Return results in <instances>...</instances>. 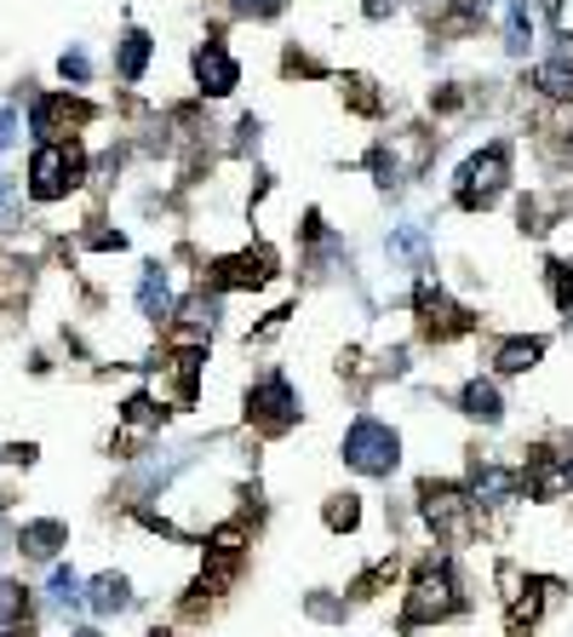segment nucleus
Listing matches in <instances>:
<instances>
[{
	"label": "nucleus",
	"mask_w": 573,
	"mask_h": 637,
	"mask_svg": "<svg viewBox=\"0 0 573 637\" xmlns=\"http://www.w3.org/2000/svg\"><path fill=\"white\" fill-rule=\"evenodd\" d=\"M373 173H379V184H384V190L396 184V162H391V150H373Z\"/></svg>",
	"instance_id": "7c9ffc66"
},
{
	"label": "nucleus",
	"mask_w": 573,
	"mask_h": 637,
	"mask_svg": "<svg viewBox=\"0 0 573 637\" xmlns=\"http://www.w3.org/2000/svg\"><path fill=\"white\" fill-rule=\"evenodd\" d=\"M75 637H98V632H75Z\"/></svg>",
	"instance_id": "58836bf2"
},
{
	"label": "nucleus",
	"mask_w": 573,
	"mask_h": 637,
	"mask_svg": "<svg viewBox=\"0 0 573 637\" xmlns=\"http://www.w3.org/2000/svg\"><path fill=\"white\" fill-rule=\"evenodd\" d=\"M545 276H550V298H557V310L562 316H573V265H545Z\"/></svg>",
	"instance_id": "a878e982"
},
{
	"label": "nucleus",
	"mask_w": 573,
	"mask_h": 637,
	"mask_svg": "<svg viewBox=\"0 0 573 637\" xmlns=\"http://www.w3.org/2000/svg\"><path fill=\"white\" fill-rule=\"evenodd\" d=\"M539 12L545 17H562V0H539Z\"/></svg>",
	"instance_id": "e433bc0d"
},
{
	"label": "nucleus",
	"mask_w": 573,
	"mask_h": 637,
	"mask_svg": "<svg viewBox=\"0 0 573 637\" xmlns=\"http://www.w3.org/2000/svg\"><path fill=\"white\" fill-rule=\"evenodd\" d=\"M235 132H241V138H235V150H253V144H258V122H253V115H247V122H241Z\"/></svg>",
	"instance_id": "72a5a7b5"
},
{
	"label": "nucleus",
	"mask_w": 573,
	"mask_h": 637,
	"mask_svg": "<svg viewBox=\"0 0 573 637\" xmlns=\"http://www.w3.org/2000/svg\"><path fill=\"white\" fill-rule=\"evenodd\" d=\"M195 81H201L207 98H230L241 87V64L230 58V47H224V41H201L195 47Z\"/></svg>",
	"instance_id": "6e6552de"
},
{
	"label": "nucleus",
	"mask_w": 573,
	"mask_h": 637,
	"mask_svg": "<svg viewBox=\"0 0 573 637\" xmlns=\"http://www.w3.org/2000/svg\"><path fill=\"white\" fill-rule=\"evenodd\" d=\"M470 494L459 488V483H436V476H424L419 483V517L430 528H436V540H447V546H464L470 540Z\"/></svg>",
	"instance_id": "20e7f679"
},
{
	"label": "nucleus",
	"mask_w": 573,
	"mask_h": 637,
	"mask_svg": "<svg viewBox=\"0 0 573 637\" xmlns=\"http://www.w3.org/2000/svg\"><path fill=\"white\" fill-rule=\"evenodd\" d=\"M534 47V17H527V0H510L505 7V52H527Z\"/></svg>",
	"instance_id": "aec40b11"
},
{
	"label": "nucleus",
	"mask_w": 573,
	"mask_h": 637,
	"mask_svg": "<svg viewBox=\"0 0 573 637\" xmlns=\"http://www.w3.org/2000/svg\"><path fill=\"white\" fill-rule=\"evenodd\" d=\"M464 494H470V506H505V500H517V494H522V476L505 471V466H476Z\"/></svg>",
	"instance_id": "9b49d317"
},
{
	"label": "nucleus",
	"mask_w": 573,
	"mask_h": 637,
	"mask_svg": "<svg viewBox=\"0 0 573 637\" xmlns=\"http://www.w3.org/2000/svg\"><path fill=\"white\" fill-rule=\"evenodd\" d=\"M321 517H327V528H333V534H351V528H361V500H356V494H333Z\"/></svg>",
	"instance_id": "412c9836"
},
{
	"label": "nucleus",
	"mask_w": 573,
	"mask_h": 637,
	"mask_svg": "<svg viewBox=\"0 0 573 637\" xmlns=\"http://www.w3.org/2000/svg\"><path fill=\"white\" fill-rule=\"evenodd\" d=\"M150 637H173V632H161V626H155V632H150Z\"/></svg>",
	"instance_id": "4c0bfd02"
},
{
	"label": "nucleus",
	"mask_w": 573,
	"mask_h": 637,
	"mask_svg": "<svg viewBox=\"0 0 573 637\" xmlns=\"http://www.w3.org/2000/svg\"><path fill=\"white\" fill-rule=\"evenodd\" d=\"M505 178H510V150L505 144H487L482 155H470V162L459 167V207H487L494 195L505 190Z\"/></svg>",
	"instance_id": "423d86ee"
},
{
	"label": "nucleus",
	"mask_w": 573,
	"mask_h": 637,
	"mask_svg": "<svg viewBox=\"0 0 573 637\" xmlns=\"http://www.w3.org/2000/svg\"><path fill=\"white\" fill-rule=\"evenodd\" d=\"M522 483H527V494H534V500H557V494L573 483V466L557 460L550 448H534V454H527V476H522Z\"/></svg>",
	"instance_id": "1a4fd4ad"
},
{
	"label": "nucleus",
	"mask_w": 573,
	"mask_h": 637,
	"mask_svg": "<svg viewBox=\"0 0 573 637\" xmlns=\"http://www.w3.org/2000/svg\"><path fill=\"white\" fill-rule=\"evenodd\" d=\"M459 581H454V563H424L419 569V581L413 591H407V609H402V632H413V626H430V621H447V614H459Z\"/></svg>",
	"instance_id": "f03ea898"
},
{
	"label": "nucleus",
	"mask_w": 573,
	"mask_h": 637,
	"mask_svg": "<svg viewBox=\"0 0 573 637\" xmlns=\"http://www.w3.org/2000/svg\"><path fill=\"white\" fill-rule=\"evenodd\" d=\"M534 87H539L545 98H573V69H568V64H545V69L534 75Z\"/></svg>",
	"instance_id": "bb28decb"
},
{
	"label": "nucleus",
	"mask_w": 573,
	"mask_h": 637,
	"mask_svg": "<svg viewBox=\"0 0 573 637\" xmlns=\"http://www.w3.org/2000/svg\"><path fill=\"white\" fill-rule=\"evenodd\" d=\"M47 591H52V603H58V609L87 603V591H80V574H75V569H64V563L52 569V586H47Z\"/></svg>",
	"instance_id": "b1692460"
},
{
	"label": "nucleus",
	"mask_w": 573,
	"mask_h": 637,
	"mask_svg": "<svg viewBox=\"0 0 573 637\" xmlns=\"http://www.w3.org/2000/svg\"><path fill=\"white\" fill-rule=\"evenodd\" d=\"M339 454H344V466L361 471V476H391L402 466V436H396V425L373 420V413H356Z\"/></svg>",
	"instance_id": "f257e3e1"
},
{
	"label": "nucleus",
	"mask_w": 573,
	"mask_h": 637,
	"mask_svg": "<svg viewBox=\"0 0 573 637\" xmlns=\"http://www.w3.org/2000/svg\"><path fill=\"white\" fill-rule=\"evenodd\" d=\"M310 614L316 621H344V603H333V597H310Z\"/></svg>",
	"instance_id": "2f4dec72"
},
{
	"label": "nucleus",
	"mask_w": 573,
	"mask_h": 637,
	"mask_svg": "<svg viewBox=\"0 0 573 637\" xmlns=\"http://www.w3.org/2000/svg\"><path fill=\"white\" fill-rule=\"evenodd\" d=\"M120 420L138 425V431H155L167 420V408H155V396H127V408H120Z\"/></svg>",
	"instance_id": "393cba45"
},
{
	"label": "nucleus",
	"mask_w": 573,
	"mask_h": 637,
	"mask_svg": "<svg viewBox=\"0 0 573 637\" xmlns=\"http://www.w3.org/2000/svg\"><path fill=\"white\" fill-rule=\"evenodd\" d=\"M12 132H17V110H0V150L12 144Z\"/></svg>",
	"instance_id": "f704fd0d"
},
{
	"label": "nucleus",
	"mask_w": 573,
	"mask_h": 637,
	"mask_svg": "<svg viewBox=\"0 0 573 637\" xmlns=\"http://www.w3.org/2000/svg\"><path fill=\"white\" fill-rule=\"evenodd\" d=\"M150 52H155L150 35H143V29H127V35H120V47H115V75H120L127 87H138L143 69H150Z\"/></svg>",
	"instance_id": "4468645a"
},
{
	"label": "nucleus",
	"mask_w": 573,
	"mask_h": 637,
	"mask_svg": "<svg viewBox=\"0 0 573 637\" xmlns=\"http://www.w3.org/2000/svg\"><path fill=\"white\" fill-rule=\"evenodd\" d=\"M138 310L150 316V322H161V316L173 310V282L161 265H143V282H138Z\"/></svg>",
	"instance_id": "f3484780"
},
{
	"label": "nucleus",
	"mask_w": 573,
	"mask_h": 637,
	"mask_svg": "<svg viewBox=\"0 0 573 637\" xmlns=\"http://www.w3.org/2000/svg\"><path fill=\"white\" fill-rule=\"evenodd\" d=\"M459 408L470 413V420H482V425H499V420H505V396H499L494 380H470V385L459 391Z\"/></svg>",
	"instance_id": "2eb2a0df"
},
{
	"label": "nucleus",
	"mask_w": 573,
	"mask_h": 637,
	"mask_svg": "<svg viewBox=\"0 0 573 637\" xmlns=\"http://www.w3.org/2000/svg\"><path fill=\"white\" fill-rule=\"evenodd\" d=\"M58 75H64V81H87V75H92V64H87V52H64V58H58Z\"/></svg>",
	"instance_id": "cd10ccee"
},
{
	"label": "nucleus",
	"mask_w": 573,
	"mask_h": 637,
	"mask_svg": "<svg viewBox=\"0 0 573 637\" xmlns=\"http://www.w3.org/2000/svg\"><path fill=\"white\" fill-rule=\"evenodd\" d=\"M270 282V258L264 253H235V258H218L213 265V288L230 293V288H264Z\"/></svg>",
	"instance_id": "9d476101"
},
{
	"label": "nucleus",
	"mask_w": 573,
	"mask_h": 637,
	"mask_svg": "<svg viewBox=\"0 0 573 637\" xmlns=\"http://www.w3.org/2000/svg\"><path fill=\"white\" fill-rule=\"evenodd\" d=\"M12 207V178H0V213Z\"/></svg>",
	"instance_id": "c9c22d12"
},
{
	"label": "nucleus",
	"mask_w": 573,
	"mask_h": 637,
	"mask_svg": "<svg viewBox=\"0 0 573 637\" xmlns=\"http://www.w3.org/2000/svg\"><path fill=\"white\" fill-rule=\"evenodd\" d=\"M286 7V0H230V12H241V17H276Z\"/></svg>",
	"instance_id": "c85d7f7f"
},
{
	"label": "nucleus",
	"mask_w": 573,
	"mask_h": 637,
	"mask_svg": "<svg viewBox=\"0 0 573 637\" xmlns=\"http://www.w3.org/2000/svg\"><path fill=\"white\" fill-rule=\"evenodd\" d=\"M344 104H351L356 115H379L384 98L373 92V81H367V75H344Z\"/></svg>",
	"instance_id": "4be33fe9"
},
{
	"label": "nucleus",
	"mask_w": 573,
	"mask_h": 637,
	"mask_svg": "<svg viewBox=\"0 0 573 637\" xmlns=\"http://www.w3.org/2000/svg\"><path fill=\"white\" fill-rule=\"evenodd\" d=\"M0 460H7V466H35V443H12Z\"/></svg>",
	"instance_id": "473e14b6"
},
{
	"label": "nucleus",
	"mask_w": 573,
	"mask_h": 637,
	"mask_svg": "<svg viewBox=\"0 0 573 637\" xmlns=\"http://www.w3.org/2000/svg\"><path fill=\"white\" fill-rule=\"evenodd\" d=\"M64 546H69V528L58 523V517H35V523L17 528V551L35 557V563H52V557L64 551Z\"/></svg>",
	"instance_id": "f8f14e48"
},
{
	"label": "nucleus",
	"mask_w": 573,
	"mask_h": 637,
	"mask_svg": "<svg viewBox=\"0 0 573 637\" xmlns=\"http://www.w3.org/2000/svg\"><path fill=\"white\" fill-rule=\"evenodd\" d=\"M87 247H92V253H120V247H127V235H120V230H92Z\"/></svg>",
	"instance_id": "c756f323"
},
{
	"label": "nucleus",
	"mask_w": 573,
	"mask_h": 637,
	"mask_svg": "<svg viewBox=\"0 0 573 637\" xmlns=\"http://www.w3.org/2000/svg\"><path fill=\"white\" fill-rule=\"evenodd\" d=\"M87 104H69V98H40V104L29 110V127L40 132V144H52V132H64L69 122H87Z\"/></svg>",
	"instance_id": "ddd939ff"
},
{
	"label": "nucleus",
	"mask_w": 573,
	"mask_h": 637,
	"mask_svg": "<svg viewBox=\"0 0 573 637\" xmlns=\"http://www.w3.org/2000/svg\"><path fill=\"white\" fill-rule=\"evenodd\" d=\"M29 621V591L17 581H0V637H17Z\"/></svg>",
	"instance_id": "6ab92c4d"
},
{
	"label": "nucleus",
	"mask_w": 573,
	"mask_h": 637,
	"mask_svg": "<svg viewBox=\"0 0 573 637\" xmlns=\"http://www.w3.org/2000/svg\"><path fill=\"white\" fill-rule=\"evenodd\" d=\"M201 362H207L201 351H183V356H178V368H173V373H178V403H183V408H190V403H195V391H201Z\"/></svg>",
	"instance_id": "5701e85b"
},
{
	"label": "nucleus",
	"mask_w": 573,
	"mask_h": 637,
	"mask_svg": "<svg viewBox=\"0 0 573 637\" xmlns=\"http://www.w3.org/2000/svg\"><path fill=\"white\" fill-rule=\"evenodd\" d=\"M413 305H419V328L430 333V340H459V333L470 328V310L459 305H447V293L430 282V276H419V293H413Z\"/></svg>",
	"instance_id": "0eeeda50"
},
{
	"label": "nucleus",
	"mask_w": 573,
	"mask_h": 637,
	"mask_svg": "<svg viewBox=\"0 0 573 637\" xmlns=\"http://www.w3.org/2000/svg\"><path fill=\"white\" fill-rule=\"evenodd\" d=\"M80 173H87V150H80L75 138L69 144L52 138V144H40L35 162H29V195L35 202H64V195L80 184Z\"/></svg>",
	"instance_id": "7ed1b4c3"
},
{
	"label": "nucleus",
	"mask_w": 573,
	"mask_h": 637,
	"mask_svg": "<svg viewBox=\"0 0 573 637\" xmlns=\"http://www.w3.org/2000/svg\"><path fill=\"white\" fill-rule=\"evenodd\" d=\"M87 603L98 609V614H120V609H132V581L127 574H98V581L87 586Z\"/></svg>",
	"instance_id": "dca6fc26"
},
{
	"label": "nucleus",
	"mask_w": 573,
	"mask_h": 637,
	"mask_svg": "<svg viewBox=\"0 0 573 637\" xmlns=\"http://www.w3.org/2000/svg\"><path fill=\"white\" fill-rule=\"evenodd\" d=\"M539 356H545V340H505L494 351V368L499 373H527V368H539Z\"/></svg>",
	"instance_id": "a211bd4d"
},
{
	"label": "nucleus",
	"mask_w": 573,
	"mask_h": 637,
	"mask_svg": "<svg viewBox=\"0 0 573 637\" xmlns=\"http://www.w3.org/2000/svg\"><path fill=\"white\" fill-rule=\"evenodd\" d=\"M247 425L270 431V436H281V431L298 425V391H293L286 373H264V380L247 391Z\"/></svg>",
	"instance_id": "39448f33"
}]
</instances>
